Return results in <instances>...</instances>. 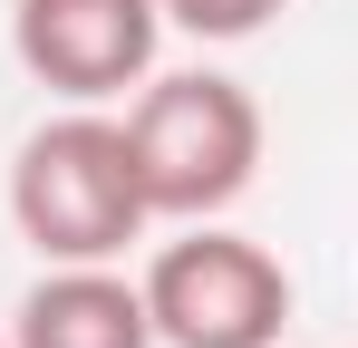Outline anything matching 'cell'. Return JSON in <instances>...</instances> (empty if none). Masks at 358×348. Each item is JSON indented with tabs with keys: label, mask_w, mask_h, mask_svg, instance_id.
Instances as JSON below:
<instances>
[{
	"label": "cell",
	"mask_w": 358,
	"mask_h": 348,
	"mask_svg": "<svg viewBox=\"0 0 358 348\" xmlns=\"http://www.w3.org/2000/svg\"><path fill=\"white\" fill-rule=\"evenodd\" d=\"M10 348H155L145 300L117 261H49L10 310Z\"/></svg>",
	"instance_id": "obj_5"
},
{
	"label": "cell",
	"mask_w": 358,
	"mask_h": 348,
	"mask_svg": "<svg viewBox=\"0 0 358 348\" xmlns=\"http://www.w3.org/2000/svg\"><path fill=\"white\" fill-rule=\"evenodd\" d=\"M10 223L39 261H126V242H145V184L126 155V126L107 107H68L20 136L10 165Z\"/></svg>",
	"instance_id": "obj_2"
},
{
	"label": "cell",
	"mask_w": 358,
	"mask_h": 348,
	"mask_svg": "<svg viewBox=\"0 0 358 348\" xmlns=\"http://www.w3.org/2000/svg\"><path fill=\"white\" fill-rule=\"evenodd\" d=\"M136 300H145L155 348H281L291 329V271L252 232H223L213 213L184 223V242L145 261Z\"/></svg>",
	"instance_id": "obj_3"
},
{
	"label": "cell",
	"mask_w": 358,
	"mask_h": 348,
	"mask_svg": "<svg viewBox=\"0 0 358 348\" xmlns=\"http://www.w3.org/2000/svg\"><path fill=\"white\" fill-rule=\"evenodd\" d=\"M291 0H155V20L165 29H194V39H252V29H271Z\"/></svg>",
	"instance_id": "obj_6"
},
{
	"label": "cell",
	"mask_w": 358,
	"mask_h": 348,
	"mask_svg": "<svg viewBox=\"0 0 358 348\" xmlns=\"http://www.w3.org/2000/svg\"><path fill=\"white\" fill-rule=\"evenodd\" d=\"M155 0H10V49L20 68L68 97V107H107L136 78H155Z\"/></svg>",
	"instance_id": "obj_4"
},
{
	"label": "cell",
	"mask_w": 358,
	"mask_h": 348,
	"mask_svg": "<svg viewBox=\"0 0 358 348\" xmlns=\"http://www.w3.org/2000/svg\"><path fill=\"white\" fill-rule=\"evenodd\" d=\"M0 348H10V339H0Z\"/></svg>",
	"instance_id": "obj_7"
},
{
	"label": "cell",
	"mask_w": 358,
	"mask_h": 348,
	"mask_svg": "<svg viewBox=\"0 0 358 348\" xmlns=\"http://www.w3.org/2000/svg\"><path fill=\"white\" fill-rule=\"evenodd\" d=\"M145 213L155 223H203L233 213L262 174V107L223 68H175V78H136V107L117 116Z\"/></svg>",
	"instance_id": "obj_1"
}]
</instances>
